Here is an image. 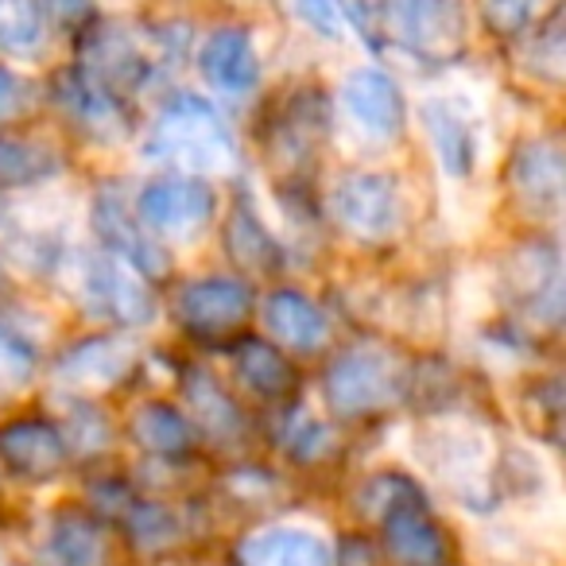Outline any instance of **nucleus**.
I'll return each mask as SVG.
<instances>
[{
    "label": "nucleus",
    "mask_w": 566,
    "mask_h": 566,
    "mask_svg": "<svg viewBox=\"0 0 566 566\" xmlns=\"http://www.w3.org/2000/svg\"><path fill=\"white\" fill-rule=\"evenodd\" d=\"M32 373H35L32 349L20 338H12L9 331H0V400L24 392L32 385Z\"/></svg>",
    "instance_id": "28"
},
{
    "label": "nucleus",
    "mask_w": 566,
    "mask_h": 566,
    "mask_svg": "<svg viewBox=\"0 0 566 566\" xmlns=\"http://www.w3.org/2000/svg\"><path fill=\"white\" fill-rule=\"evenodd\" d=\"M380 539L396 566H450L447 535L427 512L423 496H408L380 512Z\"/></svg>",
    "instance_id": "8"
},
{
    "label": "nucleus",
    "mask_w": 566,
    "mask_h": 566,
    "mask_svg": "<svg viewBox=\"0 0 566 566\" xmlns=\"http://www.w3.org/2000/svg\"><path fill=\"white\" fill-rule=\"evenodd\" d=\"M51 171H59V159L51 148L35 140H20V136H0V190L40 182Z\"/></svg>",
    "instance_id": "26"
},
{
    "label": "nucleus",
    "mask_w": 566,
    "mask_h": 566,
    "mask_svg": "<svg viewBox=\"0 0 566 566\" xmlns=\"http://www.w3.org/2000/svg\"><path fill=\"white\" fill-rule=\"evenodd\" d=\"M82 303H86L94 315L117 318V323H148L156 303L151 292L133 275V268L120 264L109 252H94L82 264Z\"/></svg>",
    "instance_id": "7"
},
{
    "label": "nucleus",
    "mask_w": 566,
    "mask_h": 566,
    "mask_svg": "<svg viewBox=\"0 0 566 566\" xmlns=\"http://www.w3.org/2000/svg\"><path fill=\"white\" fill-rule=\"evenodd\" d=\"M71 458L66 434L43 419H17V423L0 427V462L9 465L17 478L48 481Z\"/></svg>",
    "instance_id": "9"
},
{
    "label": "nucleus",
    "mask_w": 566,
    "mask_h": 566,
    "mask_svg": "<svg viewBox=\"0 0 566 566\" xmlns=\"http://www.w3.org/2000/svg\"><path fill=\"white\" fill-rule=\"evenodd\" d=\"M187 400L195 408V423L202 427L210 439L237 442L244 434V419L237 403L226 396V388L210 377V373H190L187 377Z\"/></svg>",
    "instance_id": "23"
},
{
    "label": "nucleus",
    "mask_w": 566,
    "mask_h": 566,
    "mask_svg": "<svg viewBox=\"0 0 566 566\" xmlns=\"http://www.w3.org/2000/svg\"><path fill=\"white\" fill-rule=\"evenodd\" d=\"M136 365V346L125 338H94L74 346L59 365V380L74 388H109Z\"/></svg>",
    "instance_id": "17"
},
{
    "label": "nucleus",
    "mask_w": 566,
    "mask_h": 566,
    "mask_svg": "<svg viewBox=\"0 0 566 566\" xmlns=\"http://www.w3.org/2000/svg\"><path fill=\"white\" fill-rule=\"evenodd\" d=\"M543 0H485V20L493 32L512 35L539 12Z\"/></svg>",
    "instance_id": "30"
},
{
    "label": "nucleus",
    "mask_w": 566,
    "mask_h": 566,
    "mask_svg": "<svg viewBox=\"0 0 566 566\" xmlns=\"http://www.w3.org/2000/svg\"><path fill=\"white\" fill-rule=\"evenodd\" d=\"M241 566H334V551L307 527H268L244 539Z\"/></svg>",
    "instance_id": "16"
},
{
    "label": "nucleus",
    "mask_w": 566,
    "mask_h": 566,
    "mask_svg": "<svg viewBox=\"0 0 566 566\" xmlns=\"http://www.w3.org/2000/svg\"><path fill=\"white\" fill-rule=\"evenodd\" d=\"M423 125L442 171L458 175V179L470 175L473 164H478V128H473V120L447 97H431V102H423Z\"/></svg>",
    "instance_id": "15"
},
{
    "label": "nucleus",
    "mask_w": 566,
    "mask_h": 566,
    "mask_svg": "<svg viewBox=\"0 0 566 566\" xmlns=\"http://www.w3.org/2000/svg\"><path fill=\"white\" fill-rule=\"evenodd\" d=\"M82 71L94 82H102L109 94H120V90H133L144 82L148 74V59L140 55L136 40L120 28H105L94 43H90V59Z\"/></svg>",
    "instance_id": "19"
},
{
    "label": "nucleus",
    "mask_w": 566,
    "mask_h": 566,
    "mask_svg": "<svg viewBox=\"0 0 566 566\" xmlns=\"http://www.w3.org/2000/svg\"><path fill=\"white\" fill-rule=\"evenodd\" d=\"M140 226L151 237H175V241H190L202 233L206 221L213 218V190L195 175H167L140 190Z\"/></svg>",
    "instance_id": "4"
},
{
    "label": "nucleus",
    "mask_w": 566,
    "mask_h": 566,
    "mask_svg": "<svg viewBox=\"0 0 566 566\" xmlns=\"http://www.w3.org/2000/svg\"><path fill=\"white\" fill-rule=\"evenodd\" d=\"M128 527H133L128 535L148 551H159L164 543L175 539V520L159 504H136V509H128Z\"/></svg>",
    "instance_id": "29"
},
{
    "label": "nucleus",
    "mask_w": 566,
    "mask_h": 566,
    "mask_svg": "<svg viewBox=\"0 0 566 566\" xmlns=\"http://www.w3.org/2000/svg\"><path fill=\"white\" fill-rule=\"evenodd\" d=\"M28 109H32V86L17 71L0 66V125L24 117Z\"/></svg>",
    "instance_id": "32"
},
{
    "label": "nucleus",
    "mask_w": 566,
    "mask_h": 566,
    "mask_svg": "<svg viewBox=\"0 0 566 566\" xmlns=\"http://www.w3.org/2000/svg\"><path fill=\"white\" fill-rule=\"evenodd\" d=\"M434 450L427 454L431 470L439 473V481H447L458 496H465V504H473V496L485 493L489 481V447L473 427H442L434 434Z\"/></svg>",
    "instance_id": "10"
},
{
    "label": "nucleus",
    "mask_w": 566,
    "mask_h": 566,
    "mask_svg": "<svg viewBox=\"0 0 566 566\" xmlns=\"http://www.w3.org/2000/svg\"><path fill=\"white\" fill-rule=\"evenodd\" d=\"M198 71H202V78L218 94L226 97L252 94L260 82V55L252 48L249 32H241V28H218L206 40L202 55H198Z\"/></svg>",
    "instance_id": "12"
},
{
    "label": "nucleus",
    "mask_w": 566,
    "mask_h": 566,
    "mask_svg": "<svg viewBox=\"0 0 566 566\" xmlns=\"http://www.w3.org/2000/svg\"><path fill=\"white\" fill-rule=\"evenodd\" d=\"M144 156L182 171H226L237 159V144L213 105L202 97H175L151 125Z\"/></svg>",
    "instance_id": "1"
},
{
    "label": "nucleus",
    "mask_w": 566,
    "mask_h": 566,
    "mask_svg": "<svg viewBox=\"0 0 566 566\" xmlns=\"http://www.w3.org/2000/svg\"><path fill=\"white\" fill-rule=\"evenodd\" d=\"M175 315L198 338H221L244 326V318L252 315V292L241 280H226V275L190 280L175 295Z\"/></svg>",
    "instance_id": "6"
},
{
    "label": "nucleus",
    "mask_w": 566,
    "mask_h": 566,
    "mask_svg": "<svg viewBox=\"0 0 566 566\" xmlns=\"http://www.w3.org/2000/svg\"><path fill=\"white\" fill-rule=\"evenodd\" d=\"M55 97L66 109V117L78 120L86 133L102 136V140H120L125 136V113H120L117 97L94 82L86 71H63L55 82Z\"/></svg>",
    "instance_id": "14"
},
{
    "label": "nucleus",
    "mask_w": 566,
    "mask_h": 566,
    "mask_svg": "<svg viewBox=\"0 0 566 566\" xmlns=\"http://www.w3.org/2000/svg\"><path fill=\"white\" fill-rule=\"evenodd\" d=\"M48 43V0H0V51L32 59Z\"/></svg>",
    "instance_id": "25"
},
{
    "label": "nucleus",
    "mask_w": 566,
    "mask_h": 566,
    "mask_svg": "<svg viewBox=\"0 0 566 566\" xmlns=\"http://www.w3.org/2000/svg\"><path fill=\"white\" fill-rule=\"evenodd\" d=\"M385 20L408 51L447 59L465 43L462 0H385Z\"/></svg>",
    "instance_id": "5"
},
{
    "label": "nucleus",
    "mask_w": 566,
    "mask_h": 566,
    "mask_svg": "<svg viewBox=\"0 0 566 566\" xmlns=\"http://www.w3.org/2000/svg\"><path fill=\"white\" fill-rule=\"evenodd\" d=\"M128 434H133L136 447H144L148 454L159 458H179L190 450L195 442V431H190V419L182 416L171 403H144L136 408L133 423H128Z\"/></svg>",
    "instance_id": "21"
},
{
    "label": "nucleus",
    "mask_w": 566,
    "mask_h": 566,
    "mask_svg": "<svg viewBox=\"0 0 566 566\" xmlns=\"http://www.w3.org/2000/svg\"><path fill=\"white\" fill-rule=\"evenodd\" d=\"M48 555L55 566H105V535L86 512H59L51 524Z\"/></svg>",
    "instance_id": "22"
},
{
    "label": "nucleus",
    "mask_w": 566,
    "mask_h": 566,
    "mask_svg": "<svg viewBox=\"0 0 566 566\" xmlns=\"http://www.w3.org/2000/svg\"><path fill=\"white\" fill-rule=\"evenodd\" d=\"M97 237L105 241L109 256H117L120 264L136 268L144 275H164L167 272V252L159 249V241L125 210V202L113 195H105L94 210Z\"/></svg>",
    "instance_id": "13"
},
{
    "label": "nucleus",
    "mask_w": 566,
    "mask_h": 566,
    "mask_svg": "<svg viewBox=\"0 0 566 566\" xmlns=\"http://www.w3.org/2000/svg\"><path fill=\"white\" fill-rule=\"evenodd\" d=\"M292 12L303 20L307 28H315L326 40H338L342 32V17H338V0H287Z\"/></svg>",
    "instance_id": "31"
},
{
    "label": "nucleus",
    "mask_w": 566,
    "mask_h": 566,
    "mask_svg": "<svg viewBox=\"0 0 566 566\" xmlns=\"http://www.w3.org/2000/svg\"><path fill=\"white\" fill-rule=\"evenodd\" d=\"M226 241H229V252H233L237 264L252 268V272H268V268L280 264V249H275L272 237L256 226V218H252L244 206H237L233 218H229Z\"/></svg>",
    "instance_id": "27"
},
{
    "label": "nucleus",
    "mask_w": 566,
    "mask_h": 566,
    "mask_svg": "<svg viewBox=\"0 0 566 566\" xmlns=\"http://www.w3.org/2000/svg\"><path fill=\"white\" fill-rule=\"evenodd\" d=\"M334 213L342 229L365 244H385L403 229V195L392 175L354 171L334 190Z\"/></svg>",
    "instance_id": "3"
},
{
    "label": "nucleus",
    "mask_w": 566,
    "mask_h": 566,
    "mask_svg": "<svg viewBox=\"0 0 566 566\" xmlns=\"http://www.w3.org/2000/svg\"><path fill=\"white\" fill-rule=\"evenodd\" d=\"M349 117L377 140H396L403 133V94L385 71H354L342 86Z\"/></svg>",
    "instance_id": "11"
},
{
    "label": "nucleus",
    "mask_w": 566,
    "mask_h": 566,
    "mask_svg": "<svg viewBox=\"0 0 566 566\" xmlns=\"http://www.w3.org/2000/svg\"><path fill=\"white\" fill-rule=\"evenodd\" d=\"M403 377L396 369V357L380 354V349H349L326 369V403L338 416H369V411H385L400 400Z\"/></svg>",
    "instance_id": "2"
},
{
    "label": "nucleus",
    "mask_w": 566,
    "mask_h": 566,
    "mask_svg": "<svg viewBox=\"0 0 566 566\" xmlns=\"http://www.w3.org/2000/svg\"><path fill=\"white\" fill-rule=\"evenodd\" d=\"M512 187L535 210H558V202H563V148L555 140H527L512 164Z\"/></svg>",
    "instance_id": "18"
},
{
    "label": "nucleus",
    "mask_w": 566,
    "mask_h": 566,
    "mask_svg": "<svg viewBox=\"0 0 566 566\" xmlns=\"http://www.w3.org/2000/svg\"><path fill=\"white\" fill-rule=\"evenodd\" d=\"M233 365L237 377L256 396H268V400H280V396H287L295 388L292 361L268 342H241V349L233 354Z\"/></svg>",
    "instance_id": "24"
},
{
    "label": "nucleus",
    "mask_w": 566,
    "mask_h": 566,
    "mask_svg": "<svg viewBox=\"0 0 566 566\" xmlns=\"http://www.w3.org/2000/svg\"><path fill=\"white\" fill-rule=\"evenodd\" d=\"M264 323L292 349H315L326 342V315L300 292H275L264 303Z\"/></svg>",
    "instance_id": "20"
}]
</instances>
